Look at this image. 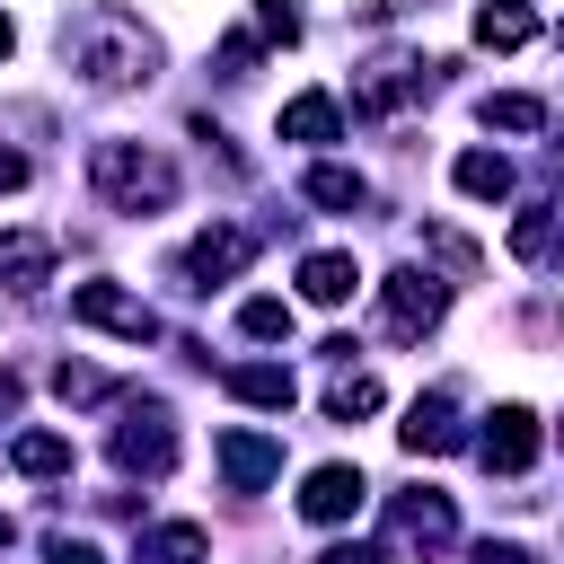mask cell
I'll return each mask as SVG.
<instances>
[{
	"mask_svg": "<svg viewBox=\"0 0 564 564\" xmlns=\"http://www.w3.org/2000/svg\"><path fill=\"white\" fill-rule=\"evenodd\" d=\"M62 62H70L88 88H141V79H159V35H150L132 9L88 0V9L62 18Z\"/></svg>",
	"mask_w": 564,
	"mask_h": 564,
	"instance_id": "6da1fadb",
	"label": "cell"
},
{
	"mask_svg": "<svg viewBox=\"0 0 564 564\" xmlns=\"http://www.w3.org/2000/svg\"><path fill=\"white\" fill-rule=\"evenodd\" d=\"M88 185L115 203V212H167L176 203V167L141 141H97L88 150Z\"/></svg>",
	"mask_w": 564,
	"mask_h": 564,
	"instance_id": "7a4b0ae2",
	"label": "cell"
},
{
	"mask_svg": "<svg viewBox=\"0 0 564 564\" xmlns=\"http://www.w3.org/2000/svg\"><path fill=\"white\" fill-rule=\"evenodd\" d=\"M441 317H449V282H441V273H423V264H397V273L379 282V326H388L397 344H423Z\"/></svg>",
	"mask_w": 564,
	"mask_h": 564,
	"instance_id": "3957f363",
	"label": "cell"
},
{
	"mask_svg": "<svg viewBox=\"0 0 564 564\" xmlns=\"http://www.w3.org/2000/svg\"><path fill=\"white\" fill-rule=\"evenodd\" d=\"M449 538H458V511H449V494L414 485V494H397V502H388V564H397V555H441Z\"/></svg>",
	"mask_w": 564,
	"mask_h": 564,
	"instance_id": "277c9868",
	"label": "cell"
},
{
	"mask_svg": "<svg viewBox=\"0 0 564 564\" xmlns=\"http://www.w3.org/2000/svg\"><path fill=\"white\" fill-rule=\"evenodd\" d=\"M70 317L97 326V335H123V344H150V335H159V308H150L141 291H123V282H79V291H70Z\"/></svg>",
	"mask_w": 564,
	"mask_h": 564,
	"instance_id": "5b68a950",
	"label": "cell"
},
{
	"mask_svg": "<svg viewBox=\"0 0 564 564\" xmlns=\"http://www.w3.org/2000/svg\"><path fill=\"white\" fill-rule=\"evenodd\" d=\"M115 467H123V476H167V467H176V432H167V405H159V397H141V405L115 423Z\"/></svg>",
	"mask_w": 564,
	"mask_h": 564,
	"instance_id": "8992f818",
	"label": "cell"
},
{
	"mask_svg": "<svg viewBox=\"0 0 564 564\" xmlns=\"http://www.w3.org/2000/svg\"><path fill=\"white\" fill-rule=\"evenodd\" d=\"M538 441H546V432H538L529 405H494L485 432H476V458H485L494 476H529V467H538Z\"/></svg>",
	"mask_w": 564,
	"mask_h": 564,
	"instance_id": "52a82bcc",
	"label": "cell"
},
{
	"mask_svg": "<svg viewBox=\"0 0 564 564\" xmlns=\"http://www.w3.org/2000/svg\"><path fill=\"white\" fill-rule=\"evenodd\" d=\"M247 264H256V229H229V220H220V229H203V238L185 247V282H194V291L229 282V273H247Z\"/></svg>",
	"mask_w": 564,
	"mask_h": 564,
	"instance_id": "ba28073f",
	"label": "cell"
},
{
	"mask_svg": "<svg viewBox=\"0 0 564 564\" xmlns=\"http://www.w3.org/2000/svg\"><path fill=\"white\" fill-rule=\"evenodd\" d=\"M220 476H229V494H264L273 476H282V441L273 432H220Z\"/></svg>",
	"mask_w": 564,
	"mask_h": 564,
	"instance_id": "9c48e42d",
	"label": "cell"
},
{
	"mask_svg": "<svg viewBox=\"0 0 564 564\" xmlns=\"http://www.w3.org/2000/svg\"><path fill=\"white\" fill-rule=\"evenodd\" d=\"M397 441L414 449V458H449L467 432H458V405H449V388H432V397H414L405 405V423H397Z\"/></svg>",
	"mask_w": 564,
	"mask_h": 564,
	"instance_id": "30bf717a",
	"label": "cell"
},
{
	"mask_svg": "<svg viewBox=\"0 0 564 564\" xmlns=\"http://www.w3.org/2000/svg\"><path fill=\"white\" fill-rule=\"evenodd\" d=\"M361 494H370V485H361V467H344V458H335V467H308V485H300V511L335 529V520H352V511H361Z\"/></svg>",
	"mask_w": 564,
	"mask_h": 564,
	"instance_id": "8fae6325",
	"label": "cell"
},
{
	"mask_svg": "<svg viewBox=\"0 0 564 564\" xmlns=\"http://www.w3.org/2000/svg\"><path fill=\"white\" fill-rule=\"evenodd\" d=\"M423 88H432V70H414V62H370L352 97H361V115H397V106H414Z\"/></svg>",
	"mask_w": 564,
	"mask_h": 564,
	"instance_id": "7c38bea8",
	"label": "cell"
},
{
	"mask_svg": "<svg viewBox=\"0 0 564 564\" xmlns=\"http://www.w3.org/2000/svg\"><path fill=\"white\" fill-rule=\"evenodd\" d=\"M352 282H361V264H352V256H335V247L300 256V300H308V308H344V300H352Z\"/></svg>",
	"mask_w": 564,
	"mask_h": 564,
	"instance_id": "4fadbf2b",
	"label": "cell"
},
{
	"mask_svg": "<svg viewBox=\"0 0 564 564\" xmlns=\"http://www.w3.org/2000/svg\"><path fill=\"white\" fill-rule=\"evenodd\" d=\"M229 397H238V405H264V414H291L300 388H291L282 361H229Z\"/></svg>",
	"mask_w": 564,
	"mask_h": 564,
	"instance_id": "5bb4252c",
	"label": "cell"
},
{
	"mask_svg": "<svg viewBox=\"0 0 564 564\" xmlns=\"http://www.w3.org/2000/svg\"><path fill=\"white\" fill-rule=\"evenodd\" d=\"M529 35H538V9H529V0H476V44L520 53Z\"/></svg>",
	"mask_w": 564,
	"mask_h": 564,
	"instance_id": "9a60e30c",
	"label": "cell"
},
{
	"mask_svg": "<svg viewBox=\"0 0 564 564\" xmlns=\"http://www.w3.org/2000/svg\"><path fill=\"white\" fill-rule=\"evenodd\" d=\"M212 555V538L194 529V520H159V529H141V546H132V564H203Z\"/></svg>",
	"mask_w": 564,
	"mask_h": 564,
	"instance_id": "2e32d148",
	"label": "cell"
},
{
	"mask_svg": "<svg viewBox=\"0 0 564 564\" xmlns=\"http://www.w3.org/2000/svg\"><path fill=\"white\" fill-rule=\"evenodd\" d=\"M344 132V106L326 97V88H300L291 106H282V141H335Z\"/></svg>",
	"mask_w": 564,
	"mask_h": 564,
	"instance_id": "e0dca14e",
	"label": "cell"
},
{
	"mask_svg": "<svg viewBox=\"0 0 564 564\" xmlns=\"http://www.w3.org/2000/svg\"><path fill=\"white\" fill-rule=\"evenodd\" d=\"M300 194H308L317 212H361V203H370V185H361V167H335V159H317V167L300 176Z\"/></svg>",
	"mask_w": 564,
	"mask_h": 564,
	"instance_id": "ac0fdd59",
	"label": "cell"
},
{
	"mask_svg": "<svg viewBox=\"0 0 564 564\" xmlns=\"http://www.w3.org/2000/svg\"><path fill=\"white\" fill-rule=\"evenodd\" d=\"M0 282H18V291L53 282V238H35V229H9V238H0Z\"/></svg>",
	"mask_w": 564,
	"mask_h": 564,
	"instance_id": "d6986e66",
	"label": "cell"
},
{
	"mask_svg": "<svg viewBox=\"0 0 564 564\" xmlns=\"http://www.w3.org/2000/svg\"><path fill=\"white\" fill-rule=\"evenodd\" d=\"M423 256H432L441 273H458V282H476V273H485V247H476L467 229H449V220H423Z\"/></svg>",
	"mask_w": 564,
	"mask_h": 564,
	"instance_id": "ffe728a7",
	"label": "cell"
},
{
	"mask_svg": "<svg viewBox=\"0 0 564 564\" xmlns=\"http://www.w3.org/2000/svg\"><path fill=\"white\" fill-rule=\"evenodd\" d=\"M449 176H458V194H476V203H502V194H511V159H502V150H458Z\"/></svg>",
	"mask_w": 564,
	"mask_h": 564,
	"instance_id": "44dd1931",
	"label": "cell"
},
{
	"mask_svg": "<svg viewBox=\"0 0 564 564\" xmlns=\"http://www.w3.org/2000/svg\"><path fill=\"white\" fill-rule=\"evenodd\" d=\"M388 405V388L370 379V370H335V388H326V414L335 423H361V414H379Z\"/></svg>",
	"mask_w": 564,
	"mask_h": 564,
	"instance_id": "7402d4cb",
	"label": "cell"
},
{
	"mask_svg": "<svg viewBox=\"0 0 564 564\" xmlns=\"http://www.w3.org/2000/svg\"><path fill=\"white\" fill-rule=\"evenodd\" d=\"M9 467L18 476H70V441L62 432H18L9 441Z\"/></svg>",
	"mask_w": 564,
	"mask_h": 564,
	"instance_id": "603a6c76",
	"label": "cell"
},
{
	"mask_svg": "<svg viewBox=\"0 0 564 564\" xmlns=\"http://www.w3.org/2000/svg\"><path fill=\"white\" fill-rule=\"evenodd\" d=\"M494 132H546V97H520V88H502V97H485L476 106Z\"/></svg>",
	"mask_w": 564,
	"mask_h": 564,
	"instance_id": "cb8c5ba5",
	"label": "cell"
},
{
	"mask_svg": "<svg viewBox=\"0 0 564 564\" xmlns=\"http://www.w3.org/2000/svg\"><path fill=\"white\" fill-rule=\"evenodd\" d=\"M555 247H564V229H555L546 212H520V220H511V256H520V264H555Z\"/></svg>",
	"mask_w": 564,
	"mask_h": 564,
	"instance_id": "d4e9b609",
	"label": "cell"
},
{
	"mask_svg": "<svg viewBox=\"0 0 564 564\" xmlns=\"http://www.w3.org/2000/svg\"><path fill=\"white\" fill-rule=\"evenodd\" d=\"M53 397H62V405H106V397H115V379H106V370H88V361H62V370H53Z\"/></svg>",
	"mask_w": 564,
	"mask_h": 564,
	"instance_id": "484cf974",
	"label": "cell"
},
{
	"mask_svg": "<svg viewBox=\"0 0 564 564\" xmlns=\"http://www.w3.org/2000/svg\"><path fill=\"white\" fill-rule=\"evenodd\" d=\"M238 326H247L256 344H291V300H247Z\"/></svg>",
	"mask_w": 564,
	"mask_h": 564,
	"instance_id": "4316f807",
	"label": "cell"
},
{
	"mask_svg": "<svg viewBox=\"0 0 564 564\" xmlns=\"http://www.w3.org/2000/svg\"><path fill=\"white\" fill-rule=\"evenodd\" d=\"M256 44H300V0H256Z\"/></svg>",
	"mask_w": 564,
	"mask_h": 564,
	"instance_id": "83f0119b",
	"label": "cell"
},
{
	"mask_svg": "<svg viewBox=\"0 0 564 564\" xmlns=\"http://www.w3.org/2000/svg\"><path fill=\"white\" fill-rule=\"evenodd\" d=\"M44 564H106L88 538H44Z\"/></svg>",
	"mask_w": 564,
	"mask_h": 564,
	"instance_id": "f1b7e54d",
	"label": "cell"
},
{
	"mask_svg": "<svg viewBox=\"0 0 564 564\" xmlns=\"http://www.w3.org/2000/svg\"><path fill=\"white\" fill-rule=\"evenodd\" d=\"M317 564H388V546H326Z\"/></svg>",
	"mask_w": 564,
	"mask_h": 564,
	"instance_id": "f546056e",
	"label": "cell"
},
{
	"mask_svg": "<svg viewBox=\"0 0 564 564\" xmlns=\"http://www.w3.org/2000/svg\"><path fill=\"white\" fill-rule=\"evenodd\" d=\"M18 185H26V159H18L9 141H0V194H18Z\"/></svg>",
	"mask_w": 564,
	"mask_h": 564,
	"instance_id": "4dcf8cb0",
	"label": "cell"
},
{
	"mask_svg": "<svg viewBox=\"0 0 564 564\" xmlns=\"http://www.w3.org/2000/svg\"><path fill=\"white\" fill-rule=\"evenodd\" d=\"M476 564H529V555H520V546H511V538H502V546H494V538H485V546H476Z\"/></svg>",
	"mask_w": 564,
	"mask_h": 564,
	"instance_id": "1f68e13d",
	"label": "cell"
},
{
	"mask_svg": "<svg viewBox=\"0 0 564 564\" xmlns=\"http://www.w3.org/2000/svg\"><path fill=\"white\" fill-rule=\"evenodd\" d=\"M9 44H18V26H9V9H0V62H9Z\"/></svg>",
	"mask_w": 564,
	"mask_h": 564,
	"instance_id": "d6a6232c",
	"label": "cell"
},
{
	"mask_svg": "<svg viewBox=\"0 0 564 564\" xmlns=\"http://www.w3.org/2000/svg\"><path fill=\"white\" fill-rule=\"evenodd\" d=\"M9 538H18V529H9V520H0V555H9Z\"/></svg>",
	"mask_w": 564,
	"mask_h": 564,
	"instance_id": "836d02e7",
	"label": "cell"
}]
</instances>
